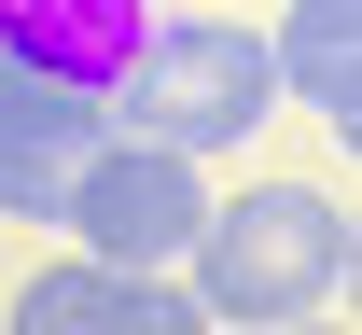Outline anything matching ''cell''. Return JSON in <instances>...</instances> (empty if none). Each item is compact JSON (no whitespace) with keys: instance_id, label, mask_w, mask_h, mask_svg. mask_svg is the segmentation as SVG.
Masks as SVG:
<instances>
[{"instance_id":"obj_1","label":"cell","mask_w":362,"mask_h":335,"mask_svg":"<svg viewBox=\"0 0 362 335\" xmlns=\"http://www.w3.org/2000/svg\"><path fill=\"white\" fill-rule=\"evenodd\" d=\"M349 195H320V182H251L223 195L209 224H195V251H181V307L209 335H279V322H334L349 307Z\"/></svg>"},{"instance_id":"obj_2","label":"cell","mask_w":362,"mask_h":335,"mask_svg":"<svg viewBox=\"0 0 362 335\" xmlns=\"http://www.w3.org/2000/svg\"><path fill=\"white\" fill-rule=\"evenodd\" d=\"M98 112H112V140L209 168V154H237V140L279 112L265 28H237V14H153V28L126 42V70H112V98H98Z\"/></svg>"},{"instance_id":"obj_3","label":"cell","mask_w":362,"mask_h":335,"mask_svg":"<svg viewBox=\"0 0 362 335\" xmlns=\"http://www.w3.org/2000/svg\"><path fill=\"white\" fill-rule=\"evenodd\" d=\"M56 224H70V251L112 266V280H181V251L209 224V168L139 154V140H98L84 168H70V195H56Z\"/></svg>"},{"instance_id":"obj_4","label":"cell","mask_w":362,"mask_h":335,"mask_svg":"<svg viewBox=\"0 0 362 335\" xmlns=\"http://www.w3.org/2000/svg\"><path fill=\"white\" fill-rule=\"evenodd\" d=\"M98 140H112V112L84 84H42L28 56H0V224H56V195Z\"/></svg>"},{"instance_id":"obj_5","label":"cell","mask_w":362,"mask_h":335,"mask_svg":"<svg viewBox=\"0 0 362 335\" xmlns=\"http://www.w3.org/2000/svg\"><path fill=\"white\" fill-rule=\"evenodd\" d=\"M0 335H209V322L181 307V280H112V266H84V251H56L42 280L14 293Z\"/></svg>"},{"instance_id":"obj_6","label":"cell","mask_w":362,"mask_h":335,"mask_svg":"<svg viewBox=\"0 0 362 335\" xmlns=\"http://www.w3.org/2000/svg\"><path fill=\"white\" fill-rule=\"evenodd\" d=\"M265 70H279L293 112H320L334 140H362V0H279Z\"/></svg>"},{"instance_id":"obj_7","label":"cell","mask_w":362,"mask_h":335,"mask_svg":"<svg viewBox=\"0 0 362 335\" xmlns=\"http://www.w3.org/2000/svg\"><path fill=\"white\" fill-rule=\"evenodd\" d=\"M139 28H153L139 0H0V56H28L42 84H84V98H112Z\"/></svg>"},{"instance_id":"obj_8","label":"cell","mask_w":362,"mask_h":335,"mask_svg":"<svg viewBox=\"0 0 362 335\" xmlns=\"http://www.w3.org/2000/svg\"><path fill=\"white\" fill-rule=\"evenodd\" d=\"M279 335H349V322H279Z\"/></svg>"}]
</instances>
